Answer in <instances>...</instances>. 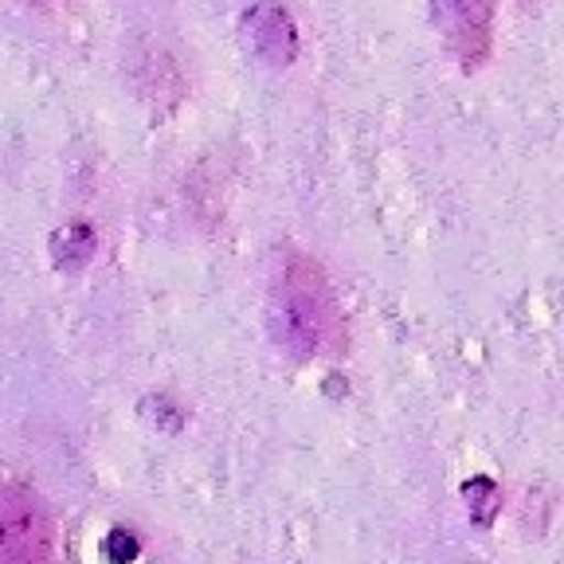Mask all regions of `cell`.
<instances>
[{
	"mask_svg": "<svg viewBox=\"0 0 564 564\" xmlns=\"http://www.w3.org/2000/svg\"><path fill=\"white\" fill-rule=\"evenodd\" d=\"M494 9L498 0H435V24L451 55L467 70L482 67L494 44Z\"/></svg>",
	"mask_w": 564,
	"mask_h": 564,
	"instance_id": "cell-3",
	"label": "cell"
},
{
	"mask_svg": "<svg viewBox=\"0 0 564 564\" xmlns=\"http://www.w3.org/2000/svg\"><path fill=\"white\" fill-rule=\"evenodd\" d=\"M271 329L282 349L322 357L341 341V310L326 274L302 251H286L271 282Z\"/></svg>",
	"mask_w": 564,
	"mask_h": 564,
	"instance_id": "cell-1",
	"label": "cell"
},
{
	"mask_svg": "<svg viewBox=\"0 0 564 564\" xmlns=\"http://www.w3.org/2000/svg\"><path fill=\"white\" fill-rule=\"evenodd\" d=\"M243 40L263 59L267 67H291L299 59V24H294L291 9L279 0H256L243 12Z\"/></svg>",
	"mask_w": 564,
	"mask_h": 564,
	"instance_id": "cell-4",
	"label": "cell"
},
{
	"mask_svg": "<svg viewBox=\"0 0 564 564\" xmlns=\"http://www.w3.org/2000/svg\"><path fill=\"white\" fill-rule=\"evenodd\" d=\"M52 247H55V263H59L63 271H79L90 259V251H95V231H90L87 224H70V228L55 231Z\"/></svg>",
	"mask_w": 564,
	"mask_h": 564,
	"instance_id": "cell-5",
	"label": "cell"
},
{
	"mask_svg": "<svg viewBox=\"0 0 564 564\" xmlns=\"http://www.w3.org/2000/svg\"><path fill=\"white\" fill-rule=\"evenodd\" d=\"M4 556L0 564H52L55 533L44 502L28 486H4Z\"/></svg>",
	"mask_w": 564,
	"mask_h": 564,
	"instance_id": "cell-2",
	"label": "cell"
}]
</instances>
